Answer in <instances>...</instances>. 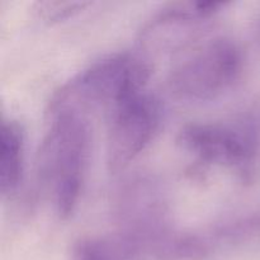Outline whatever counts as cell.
Masks as SVG:
<instances>
[{
	"mask_svg": "<svg viewBox=\"0 0 260 260\" xmlns=\"http://www.w3.org/2000/svg\"><path fill=\"white\" fill-rule=\"evenodd\" d=\"M169 211L164 185L147 173L127 177L114 192L112 202L117 230L146 241L172 228Z\"/></svg>",
	"mask_w": 260,
	"mask_h": 260,
	"instance_id": "obj_6",
	"label": "cell"
},
{
	"mask_svg": "<svg viewBox=\"0 0 260 260\" xmlns=\"http://www.w3.org/2000/svg\"><path fill=\"white\" fill-rule=\"evenodd\" d=\"M223 0H180L162 5L140 30V43L150 52L183 50L196 41L211 18L225 9Z\"/></svg>",
	"mask_w": 260,
	"mask_h": 260,
	"instance_id": "obj_7",
	"label": "cell"
},
{
	"mask_svg": "<svg viewBox=\"0 0 260 260\" xmlns=\"http://www.w3.org/2000/svg\"><path fill=\"white\" fill-rule=\"evenodd\" d=\"M212 253L260 246V212L246 213L203 231Z\"/></svg>",
	"mask_w": 260,
	"mask_h": 260,
	"instance_id": "obj_10",
	"label": "cell"
},
{
	"mask_svg": "<svg viewBox=\"0 0 260 260\" xmlns=\"http://www.w3.org/2000/svg\"><path fill=\"white\" fill-rule=\"evenodd\" d=\"M48 127L37 155V178L60 220L75 212L90 156L88 117L74 112L47 114Z\"/></svg>",
	"mask_w": 260,
	"mask_h": 260,
	"instance_id": "obj_1",
	"label": "cell"
},
{
	"mask_svg": "<svg viewBox=\"0 0 260 260\" xmlns=\"http://www.w3.org/2000/svg\"><path fill=\"white\" fill-rule=\"evenodd\" d=\"M243 69L240 46L231 38L217 36L185 51L170 69L167 84L169 90L183 101H212L235 85Z\"/></svg>",
	"mask_w": 260,
	"mask_h": 260,
	"instance_id": "obj_4",
	"label": "cell"
},
{
	"mask_svg": "<svg viewBox=\"0 0 260 260\" xmlns=\"http://www.w3.org/2000/svg\"><path fill=\"white\" fill-rule=\"evenodd\" d=\"M90 4V2L84 0H38L32 9L40 22L53 24L83 12Z\"/></svg>",
	"mask_w": 260,
	"mask_h": 260,
	"instance_id": "obj_11",
	"label": "cell"
},
{
	"mask_svg": "<svg viewBox=\"0 0 260 260\" xmlns=\"http://www.w3.org/2000/svg\"><path fill=\"white\" fill-rule=\"evenodd\" d=\"M71 260H147L142 239L114 230L79 238L71 248Z\"/></svg>",
	"mask_w": 260,
	"mask_h": 260,
	"instance_id": "obj_8",
	"label": "cell"
},
{
	"mask_svg": "<svg viewBox=\"0 0 260 260\" xmlns=\"http://www.w3.org/2000/svg\"><path fill=\"white\" fill-rule=\"evenodd\" d=\"M178 144L202 164L230 170L240 180L255 179L260 165V121L192 122L180 128Z\"/></svg>",
	"mask_w": 260,
	"mask_h": 260,
	"instance_id": "obj_3",
	"label": "cell"
},
{
	"mask_svg": "<svg viewBox=\"0 0 260 260\" xmlns=\"http://www.w3.org/2000/svg\"><path fill=\"white\" fill-rule=\"evenodd\" d=\"M164 108L146 89L122 102L107 117V167L111 173L124 170L159 132Z\"/></svg>",
	"mask_w": 260,
	"mask_h": 260,
	"instance_id": "obj_5",
	"label": "cell"
},
{
	"mask_svg": "<svg viewBox=\"0 0 260 260\" xmlns=\"http://www.w3.org/2000/svg\"><path fill=\"white\" fill-rule=\"evenodd\" d=\"M259 37H260V27H259Z\"/></svg>",
	"mask_w": 260,
	"mask_h": 260,
	"instance_id": "obj_12",
	"label": "cell"
},
{
	"mask_svg": "<svg viewBox=\"0 0 260 260\" xmlns=\"http://www.w3.org/2000/svg\"><path fill=\"white\" fill-rule=\"evenodd\" d=\"M25 139L22 124L3 118L0 126V192L10 197L18 192L24 174Z\"/></svg>",
	"mask_w": 260,
	"mask_h": 260,
	"instance_id": "obj_9",
	"label": "cell"
},
{
	"mask_svg": "<svg viewBox=\"0 0 260 260\" xmlns=\"http://www.w3.org/2000/svg\"><path fill=\"white\" fill-rule=\"evenodd\" d=\"M151 75L146 55L118 52L94 61L63 83L51 98L47 114L74 112L88 117L104 112L106 117L129 96L145 90Z\"/></svg>",
	"mask_w": 260,
	"mask_h": 260,
	"instance_id": "obj_2",
	"label": "cell"
}]
</instances>
